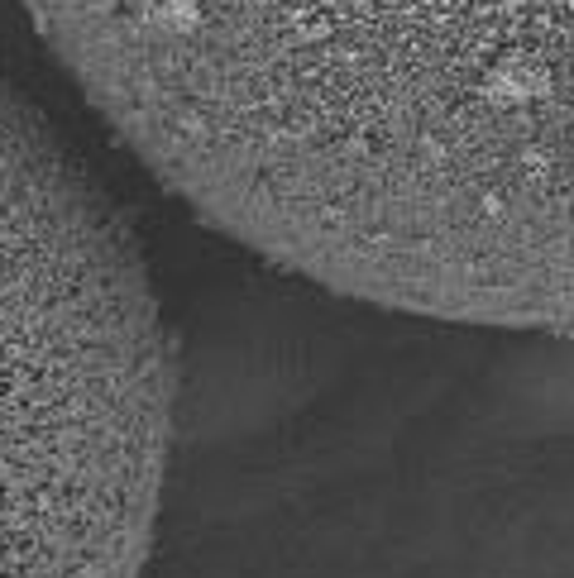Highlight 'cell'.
I'll return each instance as SVG.
<instances>
[{"label":"cell","mask_w":574,"mask_h":578,"mask_svg":"<svg viewBox=\"0 0 574 578\" xmlns=\"http://www.w3.org/2000/svg\"><path fill=\"white\" fill-rule=\"evenodd\" d=\"M163 192L340 297L574 330V0H24Z\"/></svg>","instance_id":"obj_1"},{"label":"cell","mask_w":574,"mask_h":578,"mask_svg":"<svg viewBox=\"0 0 574 578\" xmlns=\"http://www.w3.org/2000/svg\"><path fill=\"white\" fill-rule=\"evenodd\" d=\"M173 344L125 215L0 82V578H139Z\"/></svg>","instance_id":"obj_2"}]
</instances>
